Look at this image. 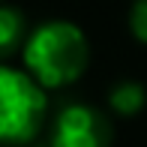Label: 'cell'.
Returning <instances> with one entry per match:
<instances>
[{"label":"cell","instance_id":"cell-1","mask_svg":"<svg viewBox=\"0 0 147 147\" xmlns=\"http://www.w3.org/2000/svg\"><path fill=\"white\" fill-rule=\"evenodd\" d=\"M24 69L45 90H63L75 84L90 66V42L72 21L54 18L30 30L21 51Z\"/></svg>","mask_w":147,"mask_h":147},{"label":"cell","instance_id":"cell-2","mask_svg":"<svg viewBox=\"0 0 147 147\" xmlns=\"http://www.w3.org/2000/svg\"><path fill=\"white\" fill-rule=\"evenodd\" d=\"M48 96L27 69L0 63V147H30L45 129Z\"/></svg>","mask_w":147,"mask_h":147},{"label":"cell","instance_id":"cell-3","mask_svg":"<svg viewBox=\"0 0 147 147\" xmlns=\"http://www.w3.org/2000/svg\"><path fill=\"white\" fill-rule=\"evenodd\" d=\"M111 117L87 102H66L48 129V147H111Z\"/></svg>","mask_w":147,"mask_h":147},{"label":"cell","instance_id":"cell-4","mask_svg":"<svg viewBox=\"0 0 147 147\" xmlns=\"http://www.w3.org/2000/svg\"><path fill=\"white\" fill-rule=\"evenodd\" d=\"M30 30H27V18L18 6L0 3V63H6L12 54L24 51Z\"/></svg>","mask_w":147,"mask_h":147},{"label":"cell","instance_id":"cell-5","mask_svg":"<svg viewBox=\"0 0 147 147\" xmlns=\"http://www.w3.org/2000/svg\"><path fill=\"white\" fill-rule=\"evenodd\" d=\"M147 105V90L138 81H117L108 90V108L120 117H135Z\"/></svg>","mask_w":147,"mask_h":147},{"label":"cell","instance_id":"cell-6","mask_svg":"<svg viewBox=\"0 0 147 147\" xmlns=\"http://www.w3.org/2000/svg\"><path fill=\"white\" fill-rule=\"evenodd\" d=\"M129 30L141 45H147V0H132V6H129Z\"/></svg>","mask_w":147,"mask_h":147},{"label":"cell","instance_id":"cell-7","mask_svg":"<svg viewBox=\"0 0 147 147\" xmlns=\"http://www.w3.org/2000/svg\"><path fill=\"white\" fill-rule=\"evenodd\" d=\"M0 3H3V0H0Z\"/></svg>","mask_w":147,"mask_h":147}]
</instances>
